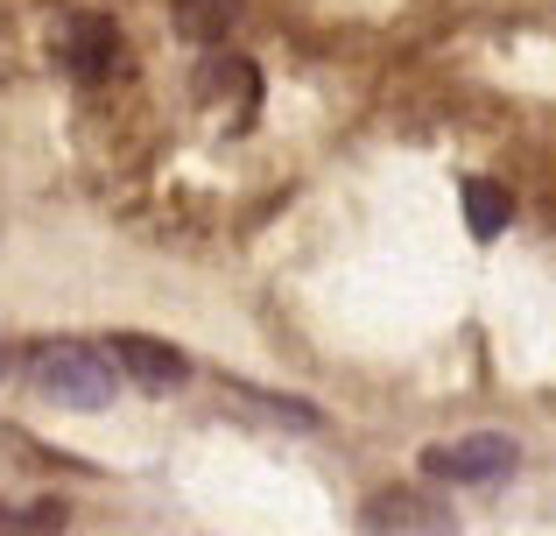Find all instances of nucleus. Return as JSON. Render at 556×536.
Here are the masks:
<instances>
[{"label": "nucleus", "mask_w": 556, "mask_h": 536, "mask_svg": "<svg viewBox=\"0 0 556 536\" xmlns=\"http://www.w3.org/2000/svg\"><path fill=\"white\" fill-rule=\"evenodd\" d=\"M28 382H36V396L64 402V410H106V402L121 396V367H113V353H99V346H85V339L28 346Z\"/></svg>", "instance_id": "nucleus-1"}, {"label": "nucleus", "mask_w": 556, "mask_h": 536, "mask_svg": "<svg viewBox=\"0 0 556 536\" xmlns=\"http://www.w3.org/2000/svg\"><path fill=\"white\" fill-rule=\"evenodd\" d=\"M515 438H501V431H472V438H458V445H430L422 452V473L430 481H458V487H493V481H507L515 473Z\"/></svg>", "instance_id": "nucleus-2"}, {"label": "nucleus", "mask_w": 556, "mask_h": 536, "mask_svg": "<svg viewBox=\"0 0 556 536\" xmlns=\"http://www.w3.org/2000/svg\"><path fill=\"white\" fill-rule=\"evenodd\" d=\"M56 57H64V71L78 85H99L121 71V28L106 22V14H71L64 28H56Z\"/></svg>", "instance_id": "nucleus-3"}, {"label": "nucleus", "mask_w": 556, "mask_h": 536, "mask_svg": "<svg viewBox=\"0 0 556 536\" xmlns=\"http://www.w3.org/2000/svg\"><path fill=\"white\" fill-rule=\"evenodd\" d=\"M113 367H121L135 388H149V396H169V388H184L190 360L177 353V346L149 339V332H121V339H113Z\"/></svg>", "instance_id": "nucleus-4"}, {"label": "nucleus", "mask_w": 556, "mask_h": 536, "mask_svg": "<svg viewBox=\"0 0 556 536\" xmlns=\"http://www.w3.org/2000/svg\"><path fill=\"white\" fill-rule=\"evenodd\" d=\"M177 36L184 42H226L232 22H240V0H177Z\"/></svg>", "instance_id": "nucleus-5"}, {"label": "nucleus", "mask_w": 556, "mask_h": 536, "mask_svg": "<svg viewBox=\"0 0 556 536\" xmlns=\"http://www.w3.org/2000/svg\"><path fill=\"white\" fill-rule=\"evenodd\" d=\"M465 220H472L479 240H493L507 220H515V191L493 184V177H465Z\"/></svg>", "instance_id": "nucleus-6"}, {"label": "nucleus", "mask_w": 556, "mask_h": 536, "mask_svg": "<svg viewBox=\"0 0 556 536\" xmlns=\"http://www.w3.org/2000/svg\"><path fill=\"white\" fill-rule=\"evenodd\" d=\"M0 536H64V501H28V509H0Z\"/></svg>", "instance_id": "nucleus-7"}, {"label": "nucleus", "mask_w": 556, "mask_h": 536, "mask_svg": "<svg viewBox=\"0 0 556 536\" xmlns=\"http://www.w3.org/2000/svg\"><path fill=\"white\" fill-rule=\"evenodd\" d=\"M198 92H204V99H212V92H254V64H240V57H218V64L198 78Z\"/></svg>", "instance_id": "nucleus-8"}, {"label": "nucleus", "mask_w": 556, "mask_h": 536, "mask_svg": "<svg viewBox=\"0 0 556 536\" xmlns=\"http://www.w3.org/2000/svg\"><path fill=\"white\" fill-rule=\"evenodd\" d=\"M0 374H8V346H0Z\"/></svg>", "instance_id": "nucleus-9"}]
</instances>
